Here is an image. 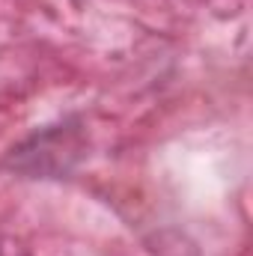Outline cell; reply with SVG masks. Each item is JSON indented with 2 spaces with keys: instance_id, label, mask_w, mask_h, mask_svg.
Instances as JSON below:
<instances>
[{
  "instance_id": "cell-1",
  "label": "cell",
  "mask_w": 253,
  "mask_h": 256,
  "mask_svg": "<svg viewBox=\"0 0 253 256\" xmlns=\"http://www.w3.org/2000/svg\"><path fill=\"white\" fill-rule=\"evenodd\" d=\"M0 256H3V254H0Z\"/></svg>"
}]
</instances>
